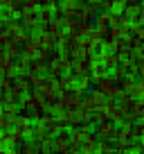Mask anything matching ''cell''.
<instances>
[{
	"instance_id": "obj_7",
	"label": "cell",
	"mask_w": 144,
	"mask_h": 154,
	"mask_svg": "<svg viewBox=\"0 0 144 154\" xmlns=\"http://www.w3.org/2000/svg\"><path fill=\"white\" fill-rule=\"evenodd\" d=\"M25 23L27 25H39V18H36L34 14H25Z\"/></svg>"
},
{
	"instance_id": "obj_2",
	"label": "cell",
	"mask_w": 144,
	"mask_h": 154,
	"mask_svg": "<svg viewBox=\"0 0 144 154\" xmlns=\"http://www.w3.org/2000/svg\"><path fill=\"white\" fill-rule=\"evenodd\" d=\"M124 2H126V0H104L101 5H104V9H106V11H111V14H115V11L124 9Z\"/></svg>"
},
{
	"instance_id": "obj_1",
	"label": "cell",
	"mask_w": 144,
	"mask_h": 154,
	"mask_svg": "<svg viewBox=\"0 0 144 154\" xmlns=\"http://www.w3.org/2000/svg\"><path fill=\"white\" fill-rule=\"evenodd\" d=\"M97 134H99L101 138H113V136L117 134L115 122H113V120H108V122H104V120H101V122H99V127H97Z\"/></svg>"
},
{
	"instance_id": "obj_4",
	"label": "cell",
	"mask_w": 144,
	"mask_h": 154,
	"mask_svg": "<svg viewBox=\"0 0 144 154\" xmlns=\"http://www.w3.org/2000/svg\"><path fill=\"white\" fill-rule=\"evenodd\" d=\"M68 145H70V143H68V138H63V136L54 140V149H59V152H70V147H68Z\"/></svg>"
},
{
	"instance_id": "obj_8",
	"label": "cell",
	"mask_w": 144,
	"mask_h": 154,
	"mask_svg": "<svg viewBox=\"0 0 144 154\" xmlns=\"http://www.w3.org/2000/svg\"><path fill=\"white\" fill-rule=\"evenodd\" d=\"M43 5H45V7H52V5H54V0H43Z\"/></svg>"
},
{
	"instance_id": "obj_5",
	"label": "cell",
	"mask_w": 144,
	"mask_h": 154,
	"mask_svg": "<svg viewBox=\"0 0 144 154\" xmlns=\"http://www.w3.org/2000/svg\"><path fill=\"white\" fill-rule=\"evenodd\" d=\"M113 149H115V147H111L108 140H101V143L95 145V152H113Z\"/></svg>"
},
{
	"instance_id": "obj_3",
	"label": "cell",
	"mask_w": 144,
	"mask_h": 154,
	"mask_svg": "<svg viewBox=\"0 0 144 154\" xmlns=\"http://www.w3.org/2000/svg\"><path fill=\"white\" fill-rule=\"evenodd\" d=\"M81 145L83 147H79V149H83V152H95V145H97V138H86V136H83L81 138Z\"/></svg>"
},
{
	"instance_id": "obj_6",
	"label": "cell",
	"mask_w": 144,
	"mask_h": 154,
	"mask_svg": "<svg viewBox=\"0 0 144 154\" xmlns=\"http://www.w3.org/2000/svg\"><path fill=\"white\" fill-rule=\"evenodd\" d=\"M25 38H27L25 29H14V32H11V41H25Z\"/></svg>"
}]
</instances>
